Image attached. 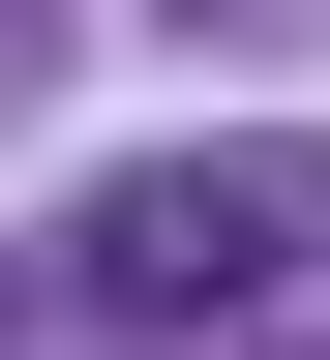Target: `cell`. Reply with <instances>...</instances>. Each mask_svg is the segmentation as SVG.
<instances>
[{
	"label": "cell",
	"instance_id": "cell-1",
	"mask_svg": "<svg viewBox=\"0 0 330 360\" xmlns=\"http://www.w3.org/2000/svg\"><path fill=\"white\" fill-rule=\"evenodd\" d=\"M300 240H330V150H151L120 210H90V300H151V330H241Z\"/></svg>",
	"mask_w": 330,
	"mask_h": 360
}]
</instances>
